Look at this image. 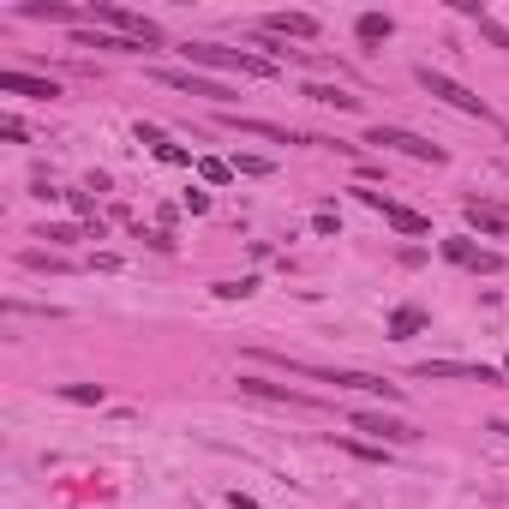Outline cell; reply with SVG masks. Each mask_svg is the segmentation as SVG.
Wrapping results in <instances>:
<instances>
[{
	"instance_id": "cell-7",
	"label": "cell",
	"mask_w": 509,
	"mask_h": 509,
	"mask_svg": "<svg viewBox=\"0 0 509 509\" xmlns=\"http://www.w3.org/2000/svg\"><path fill=\"white\" fill-rule=\"evenodd\" d=\"M353 431H372L378 444H413L420 431L408 420H395V413H353Z\"/></svg>"
},
{
	"instance_id": "cell-24",
	"label": "cell",
	"mask_w": 509,
	"mask_h": 509,
	"mask_svg": "<svg viewBox=\"0 0 509 509\" xmlns=\"http://www.w3.org/2000/svg\"><path fill=\"white\" fill-rule=\"evenodd\" d=\"M66 402H102V384H66Z\"/></svg>"
},
{
	"instance_id": "cell-27",
	"label": "cell",
	"mask_w": 509,
	"mask_h": 509,
	"mask_svg": "<svg viewBox=\"0 0 509 509\" xmlns=\"http://www.w3.org/2000/svg\"><path fill=\"white\" fill-rule=\"evenodd\" d=\"M0 132H6V138H13V144H24V138H30V132H24V120H13V115H6V120H0Z\"/></svg>"
},
{
	"instance_id": "cell-11",
	"label": "cell",
	"mask_w": 509,
	"mask_h": 509,
	"mask_svg": "<svg viewBox=\"0 0 509 509\" xmlns=\"http://www.w3.org/2000/svg\"><path fill=\"white\" fill-rule=\"evenodd\" d=\"M264 30H270V37H300V42H312V37H318V19H312V13H276Z\"/></svg>"
},
{
	"instance_id": "cell-13",
	"label": "cell",
	"mask_w": 509,
	"mask_h": 509,
	"mask_svg": "<svg viewBox=\"0 0 509 509\" xmlns=\"http://www.w3.org/2000/svg\"><path fill=\"white\" fill-rule=\"evenodd\" d=\"M24 19H55V24H79L84 13H79V6H66V0H30V6H24Z\"/></svg>"
},
{
	"instance_id": "cell-17",
	"label": "cell",
	"mask_w": 509,
	"mask_h": 509,
	"mask_svg": "<svg viewBox=\"0 0 509 509\" xmlns=\"http://www.w3.org/2000/svg\"><path fill=\"white\" fill-rule=\"evenodd\" d=\"M395 24L384 19V13H360V42H390Z\"/></svg>"
},
{
	"instance_id": "cell-4",
	"label": "cell",
	"mask_w": 509,
	"mask_h": 509,
	"mask_svg": "<svg viewBox=\"0 0 509 509\" xmlns=\"http://www.w3.org/2000/svg\"><path fill=\"white\" fill-rule=\"evenodd\" d=\"M366 144H390V150H402V157H413V162H450L444 157V144H431V138H420V132H408V126H372V138Z\"/></svg>"
},
{
	"instance_id": "cell-12",
	"label": "cell",
	"mask_w": 509,
	"mask_h": 509,
	"mask_svg": "<svg viewBox=\"0 0 509 509\" xmlns=\"http://www.w3.org/2000/svg\"><path fill=\"white\" fill-rule=\"evenodd\" d=\"M306 97L324 102V108H342V115H353V108H360V97H353V90H342V84H306Z\"/></svg>"
},
{
	"instance_id": "cell-22",
	"label": "cell",
	"mask_w": 509,
	"mask_h": 509,
	"mask_svg": "<svg viewBox=\"0 0 509 509\" xmlns=\"http://www.w3.org/2000/svg\"><path fill=\"white\" fill-rule=\"evenodd\" d=\"M252 288H258V276H240V282H216V294H222V300H246Z\"/></svg>"
},
{
	"instance_id": "cell-16",
	"label": "cell",
	"mask_w": 509,
	"mask_h": 509,
	"mask_svg": "<svg viewBox=\"0 0 509 509\" xmlns=\"http://www.w3.org/2000/svg\"><path fill=\"white\" fill-rule=\"evenodd\" d=\"M138 138H144V144H150L162 162H174V168H180V162H192L186 150H180V144H168V132H157V126H138Z\"/></svg>"
},
{
	"instance_id": "cell-1",
	"label": "cell",
	"mask_w": 509,
	"mask_h": 509,
	"mask_svg": "<svg viewBox=\"0 0 509 509\" xmlns=\"http://www.w3.org/2000/svg\"><path fill=\"white\" fill-rule=\"evenodd\" d=\"M180 55H186V66H228V72H246V79H270V72H276L264 55H246V48H222V42H186Z\"/></svg>"
},
{
	"instance_id": "cell-8",
	"label": "cell",
	"mask_w": 509,
	"mask_h": 509,
	"mask_svg": "<svg viewBox=\"0 0 509 509\" xmlns=\"http://www.w3.org/2000/svg\"><path fill=\"white\" fill-rule=\"evenodd\" d=\"M0 90H6V97H37V102L60 97L55 79H37V72H24V66H6V72H0Z\"/></svg>"
},
{
	"instance_id": "cell-28",
	"label": "cell",
	"mask_w": 509,
	"mask_h": 509,
	"mask_svg": "<svg viewBox=\"0 0 509 509\" xmlns=\"http://www.w3.org/2000/svg\"><path fill=\"white\" fill-rule=\"evenodd\" d=\"M228 504H234V509H258V504H252V497H240V491H234V497H228Z\"/></svg>"
},
{
	"instance_id": "cell-10",
	"label": "cell",
	"mask_w": 509,
	"mask_h": 509,
	"mask_svg": "<svg viewBox=\"0 0 509 509\" xmlns=\"http://www.w3.org/2000/svg\"><path fill=\"white\" fill-rule=\"evenodd\" d=\"M468 228H479V234H491V240H509V216L479 204V198H468Z\"/></svg>"
},
{
	"instance_id": "cell-18",
	"label": "cell",
	"mask_w": 509,
	"mask_h": 509,
	"mask_svg": "<svg viewBox=\"0 0 509 509\" xmlns=\"http://www.w3.org/2000/svg\"><path fill=\"white\" fill-rule=\"evenodd\" d=\"M384 216H390V222H395V228H402V234H426V228H431V222H426V216H420V210H402V204H390V210H384Z\"/></svg>"
},
{
	"instance_id": "cell-21",
	"label": "cell",
	"mask_w": 509,
	"mask_h": 509,
	"mask_svg": "<svg viewBox=\"0 0 509 509\" xmlns=\"http://www.w3.org/2000/svg\"><path fill=\"white\" fill-rule=\"evenodd\" d=\"M37 240H48V246H72V240H90V234H79V228H66V222H55V228H42Z\"/></svg>"
},
{
	"instance_id": "cell-19",
	"label": "cell",
	"mask_w": 509,
	"mask_h": 509,
	"mask_svg": "<svg viewBox=\"0 0 509 509\" xmlns=\"http://www.w3.org/2000/svg\"><path fill=\"white\" fill-rule=\"evenodd\" d=\"M198 174L210 180V186H222V180H234V162H222V157H204V162H198Z\"/></svg>"
},
{
	"instance_id": "cell-25",
	"label": "cell",
	"mask_w": 509,
	"mask_h": 509,
	"mask_svg": "<svg viewBox=\"0 0 509 509\" xmlns=\"http://www.w3.org/2000/svg\"><path fill=\"white\" fill-rule=\"evenodd\" d=\"M24 264L30 270H66V258H55V252H24Z\"/></svg>"
},
{
	"instance_id": "cell-2",
	"label": "cell",
	"mask_w": 509,
	"mask_h": 509,
	"mask_svg": "<svg viewBox=\"0 0 509 509\" xmlns=\"http://www.w3.org/2000/svg\"><path fill=\"white\" fill-rule=\"evenodd\" d=\"M413 79H420V90H426V97L450 102L455 115H473V120H497V115H491V108H486V102H479V97H473V90H468V84H455L450 72H437V66H420Z\"/></svg>"
},
{
	"instance_id": "cell-15",
	"label": "cell",
	"mask_w": 509,
	"mask_h": 509,
	"mask_svg": "<svg viewBox=\"0 0 509 509\" xmlns=\"http://www.w3.org/2000/svg\"><path fill=\"white\" fill-rule=\"evenodd\" d=\"M426 330V312H420V306H395L390 312V335L395 342H408V335H420Z\"/></svg>"
},
{
	"instance_id": "cell-6",
	"label": "cell",
	"mask_w": 509,
	"mask_h": 509,
	"mask_svg": "<svg viewBox=\"0 0 509 509\" xmlns=\"http://www.w3.org/2000/svg\"><path fill=\"white\" fill-rule=\"evenodd\" d=\"M413 378H431V384H497V372L473 366V360H426V366H413Z\"/></svg>"
},
{
	"instance_id": "cell-14",
	"label": "cell",
	"mask_w": 509,
	"mask_h": 509,
	"mask_svg": "<svg viewBox=\"0 0 509 509\" xmlns=\"http://www.w3.org/2000/svg\"><path fill=\"white\" fill-rule=\"evenodd\" d=\"M240 126V132H252V138H270V144H306V138H294L288 126H270V120H240V115H228Z\"/></svg>"
},
{
	"instance_id": "cell-9",
	"label": "cell",
	"mask_w": 509,
	"mask_h": 509,
	"mask_svg": "<svg viewBox=\"0 0 509 509\" xmlns=\"http://www.w3.org/2000/svg\"><path fill=\"white\" fill-rule=\"evenodd\" d=\"M240 390H246V395H264V402H288V408H318L312 395L288 390V384H270V378H252V372L240 378Z\"/></svg>"
},
{
	"instance_id": "cell-23",
	"label": "cell",
	"mask_w": 509,
	"mask_h": 509,
	"mask_svg": "<svg viewBox=\"0 0 509 509\" xmlns=\"http://www.w3.org/2000/svg\"><path fill=\"white\" fill-rule=\"evenodd\" d=\"M270 157H234V174H270Z\"/></svg>"
},
{
	"instance_id": "cell-29",
	"label": "cell",
	"mask_w": 509,
	"mask_h": 509,
	"mask_svg": "<svg viewBox=\"0 0 509 509\" xmlns=\"http://www.w3.org/2000/svg\"><path fill=\"white\" fill-rule=\"evenodd\" d=\"M491 431H504V437H509V420H497V426H491Z\"/></svg>"
},
{
	"instance_id": "cell-3",
	"label": "cell",
	"mask_w": 509,
	"mask_h": 509,
	"mask_svg": "<svg viewBox=\"0 0 509 509\" xmlns=\"http://www.w3.org/2000/svg\"><path fill=\"white\" fill-rule=\"evenodd\" d=\"M90 19H97V24H115L120 37L138 42L144 55H150V48H162V30H157V24L144 19V13H126V6H115V0H90Z\"/></svg>"
},
{
	"instance_id": "cell-26",
	"label": "cell",
	"mask_w": 509,
	"mask_h": 509,
	"mask_svg": "<svg viewBox=\"0 0 509 509\" xmlns=\"http://www.w3.org/2000/svg\"><path fill=\"white\" fill-rule=\"evenodd\" d=\"M479 37H491V42H497V48H509V30H504V24H497V19H486V13H479Z\"/></svg>"
},
{
	"instance_id": "cell-20",
	"label": "cell",
	"mask_w": 509,
	"mask_h": 509,
	"mask_svg": "<svg viewBox=\"0 0 509 509\" xmlns=\"http://www.w3.org/2000/svg\"><path fill=\"white\" fill-rule=\"evenodd\" d=\"M444 258H450V264H468V270H473L479 246H473V240H444Z\"/></svg>"
},
{
	"instance_id": "cell-5",
	"label": "cell",
	"mask_w": 509,
	"mask_h": 509,
	"mask_svg": "<svg viewBox=\"0 0 509 509\" xmlns=\"http://www.w3.org/2000/svg\"><path fill=\"white\" fill-rule=\"evenodd\" d=\"M157 79L168 84V90H186V97H204V102H216V108H228V102H234V90H228V84L204 79V72H192V66H162Z\"/></svg>"
}]
</instances>
